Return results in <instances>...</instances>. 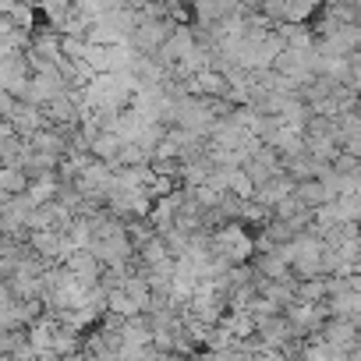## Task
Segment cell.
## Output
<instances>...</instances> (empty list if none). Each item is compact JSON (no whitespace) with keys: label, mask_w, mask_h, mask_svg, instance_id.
Listing matches in <instances>:
<instances>
[{"label":"cell","mask_w":361,"mask_h":361,"mask_svg":"<svg viewBox=\"0 0 361 361\" xmlns=\"http://www.w3.org/2000/svg\"><path fill=\"white\" fill-rule=\"evenodd\" d=\"M322 11V0H287L283 4V22H308Z\"/></svg>","instance_id":"5b68a950"},{"label":"cell","mask_w":361,"mask_h":361,"mask_svg":"<svg viewBox=\"0 0 361 361\" xmlns=\"http://www.w3.org/2000/svg\"><path fill=\"white\" fill-rule=\"evenodd\" d=\"M319 333H322L329 343L343 347V350H350V347L361 340V326H357L354 319H347V315H326V322L319 326Z\"/></svg>","instance_id":"6da1fadb"},{"label":"cell","mask_w":361,"mask_h":361,"mask_svg":"<svg viewBox=\"0 0 361 361\" xmlns=\"http://www.w3.org/2000/svg\"><path fill=\"white\" fill-rule=\"evenodd\" d=\"M298 199L308 206V209H315V206H322V202H329V199H336L329 188H326V180L322 177H305V180H298Z\"/></svg>","instance_id":"3957f363"},{"label":"cell","mask_w":361,"mask_h":361,"mask_svg":"<svg viewBox=\"0 0 361 361\" xmlns=\"http://www.w3.org/2000/svg\"><path fill=\"white\" fill-rule=\"evenodd\" d=\"M241 4H245L248 11H259V8H262V0H241Z\"/></svg>","instance_id":"ba28073f"},{"label":"cell","mask_w":361,"mask_h":361,"mask_svg":"<svg viewBox=\"0 0 361 361\" xmlns=\"http://www.w3.org/2000/svg\"><path fill=\"white\" fill-rule=\"evenodd\" d=\"M294 188H298V180H294L287 170H280V173H273L269 180H262V185H255V195H252V199L273 209V206H276L283 195H290Z\"/></svg>","instance_id":"7a4b0ae2"},{"label":"cell","mask_w":361,"mask_h":361,"mask_svg":"<svg viewBox=\"0 0 361 361\" xmlns=\"http://www.w3.org/2000/svg\"><path fill=\"white\" fill-rule=\"evenodd\" d=\"M283 124H290V128H308V121H312V106L301 99V96H287L283 99V106H280V114H276Z\"/></svg>","instance_id":"277c9868"},{"label":"cell","mask_w":361,"mask_h":361,"mask_svg":"<svg viewBox=\"0 0 361 361\" xmlns=\"http://www.w3.org/2000/svg\"><path fill=\"white\" fill-rule=\"evenodd\" d=\"M343 149H347V152H354V156H361V135L347 138V142H343Z\"/></svg>","instance_id":"52a82bcc"},{"label":"cell","mask_w":361,"mask_h":361,"mask_svg":"<svg viewBox=\"0 0 361 361\" xmlns=\"http://www.w3.org/2000/svg\"><path fill=\"white\" fill-rule=\"evenodd\" d=\"M354 220H357V224H361V206H357V213H354Z\"/></svg>","instance_id":"9c48e42d"},{"label":"cell","mask_w":361,"mask_h":361,"mask_svg":"<svg viewBox=\"0 0 361 361\" xmlns=\"http://www.w3.org/2000/svg\"><path fill=\"white\" fill-rule=\"evenodd\" d=\"M298 298H301V301H326V276L298 280Z\"/></svg>","instance_id":"8992f818"}]
</instances>
